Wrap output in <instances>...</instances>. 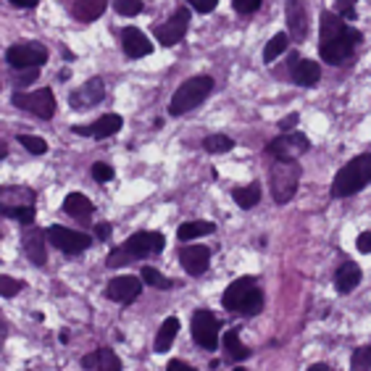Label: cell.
I'll return each instance as SVG.
<instances>
[{
	"mask_svg": "<svg viewBox=\"0 0 371 371\" xmlns=\"http://www.w3.org/2000/svg\"><path fill=\"white\" fill-rule=\"evenodd\" d=\"M361 43V32L348 27L337 14H321V43H319V53L321 59L337 66L342 61H348L353 56L356 45Z\"/></svg>",
	"mask_w": 371,
	"mask_h": 371,
	"instance_id": "cell-1",
	"label": "cell"
},
{
	"mask_svg": "<svg viewBox=\"0 0 371 371\" xmlns=\"http://www.w3.org/2000/svg\"><path fill=\"white\" fill-rule=\"evenodd\" d=\"M164 245L166 237L161 232H137L127 242H121L119 248H114V251L108 253L105 264L111 268H124L129 266V264H134V261L148 258V255H158V253L164 251Z\"/></svg>",
	"mask_w": 371,
	"mask_h": 371,
	"instance_id": "cell-2",
	"label": "cell"
},
{
	"mask_svg": "<svg viewBox=\"0 0 371 371\" xmlns=\"http://www.w3.org/2000/svg\"><path fill=\"white\" fill-rule=\"evenodd\" d=\"M222 306L226 311H237L242 316H255L264 308V293H261V287H255L251 277H240L237 282H232L224 290Z\"/></svg>",
	"mask_w": 371,
	"mask_h": 371,
	"instance_id": "cell-3",
	"label": "cell"
},
{
	"mask_svg": "<svg viewBox=\"0 0 371 371\" xmlns=\"http://www.w3.org/2000/svg\"><path fill=\"white\" fill-rule=\"evenodd\" d=\"M371 179V153H361L348 166H342L332 182V198H350L361 193Z\"/></svg>",
	"mask_w": 371,
	"mask_h": 371,
	"instance_id": "cell-4",
	"label": "cell"
},
{
	"mask_svg": "<svg viewBox=\"0 0 371 371\" xmlns=\"http://www.w3.org/2000/svg\"><path fill=\"white\" fill-rule=\"evenodd\" d=\"M211 89H213V79H211V76L206 74L190 76V79L182 82L179 89L174 92V98H171V103H169V114H171V116H182V114L193 111L195 105H200L208 95H211Z\"/></svg>",
	"mask_w": 371,
	"mask_h": 371,
	"instance_id": "cell-5",
	"label": "cell"
},
{
	"mask_svg": "<svg viewBox=\"0 0 371 371\" xmlns=\"http://www.w3.org/2000/svg\"><path fill=\"white\" fill-rule=\"evenodd\" d=\"M297 182H300V166L295 161H277L268 171V184H271V198L274 203H290L297 193Z\"/></svg>",
	"mask_w": 371,
	"mask_h": 371,
	"instance_id": "cell-6",
	"label": "cell"
},
{
	"mask_svg": "<svg viewBox=\"0 0 371 371\" xmlns=\"http://www.w3.org/2000/svg\"><path fill=\"white\" fill-rule=\"evenodd\" d=\"M32 203H34V193L27 187H3L0 190V213L21 222L24 226L34 222V216H37Z\"/></svg>",
	"mask_w": 371,
	"mask_h": 371,
	"instance_id": "cell-7",
	"label": "cell"
},
{
	"mask_svg": "<svg viewBox=\"0 0 371 371\" xmlns=\"http://www.w3.org/2000/svg\"><path fill=\"white\" fill-rule=\"evenodd\" d=\"M14 105L16 108H21V111H30L34 114L37 119H53V114H56V95H53V89H34V92H14Z\"/></svg>",
	"mask_w": 371,
	"mask_h": 371,
	"instance_id": "cell-8",
	"label": "cell"
},
{
	"mask_svg": "<svg viewBox=\"0 0 371 371\" xmlns=\"http://www.w3.org/2000/svg\"><path fill=\"white\" fill-rule=\"evenodd\" d=\"M311 148V142H308V137L300 132H284L279 137H274L271 142H268V156H274L277 161H297L303 153H308Z\"/></svg>",
	"mask_w": 371,
	"mask_h": 371,
	"instance_id": "cell-9",
	"label": "cell"
},
{
	"mask_svg": "<svg viewBox=\"0 0 371 371\" xmlns=\"http://www.w3.org/2000/svg\"><path fill=\"white\" fill-rule=\"evenodd\" d=\"M45 240H47L53 248L63 251L66 255H76V253L87 251L89 242H92V240H89V235H85V232H76V229H66V226H61V224L47 226Z\"/></svg>",
	"mask_w": 371,
	"mask_h": 371,
	"instance_id": "cell-10",
	"label": "cell"
},
{
	"mask_svg": "<svg viewBox=\"0 0 371 371\" xmlns=\"http://www.w3.org/2000/svg\"><path fill=\"white\" fill-rule=\"evenodd\" d=\"M219 332H222V321L206 308H198L193 313V340L203 348V350H216L219 345Z\"/></svg>",
	"mask_w": 371,
	"mask_h": 371,
	"instance_id": "cell-11",
	"label": "cell"
},
{
	"mask_svg": "<svg viewBox=\"0 0 371 371\" xmlns=\"http://www.w3.org/2000/svg\"><path fill=\"white\" fill-rule=\"evenodd\" d=\"M6 61L14 69H40L47 61V50L40 43H27V45H11L6 50Z\"/></svg>",
	"mask_w": 371,
	"mask_h": 371,
	"instance_id": "cell-12",
	"label": "cell"
},
{
	"mask_svg": "<svg viewBox=\"0 0 371 371\" xmlns=\"http://www.w3.org/2000/svg\"><path fill=\"white\" fill-rule=\"evenodd\" d=\"M187 27H190V11H187V8H179L177 14L171 16L166 24L156 27V40L161 45H166V47H171V45H177L184 40Z\"/></svg>",
	"mask_w": 371,
	"mask_h": 371,
	"instance_id": "cell-13",
	"label": "cell"
},
{
	"mask_svg": "<svg viewBox=\"0 0 371 371\" xmlns=\"http://www.w3.org/2000/svg\"><path fill=\"white\" fill-rule=\"evenodd\" d=\"M142 293V279L140 277H114L111 282L105 284V297L108 300H116V303H132L137 300V295Z\"/></svg>",
	"mask_w": 371,
	"mask_h": 371,
	"instance_id": "cell-14",
	"label": "cell"
},
{
	"mask_svg": "<svg viewBox=\"0 0 371 371\" xmlns=\"http://www.w3.org/2000/svg\"><path fill=\"white\" fill-rule=\"evenodd\" d=\"M179 261H182V268L190 277H200V274H206L208 264H211V248H206V245H187L179 253Z\"/></svg>",
	"mask_w": 371,
	"mask_h": 371,
	"instance_id": "cell-15",
	"label": "cell"
},
{
	"mask_svg": "<svg viewBox=\"0 0 371 371\" xmlns=\"http://www.w3.org/2000/svg\"><path fill=\"white\" fill-rule=\"evenodd\" d=\"M103 98H105L103 79H89V82H85L82 87L74 89V92L69 95V103H72V108L82 111V108H92V105H98Z\"/></svg>",
	"mask_w": 371,
	"mask_h": 371,
	"instance_id": "cell-16",
	"label": "cell"
},
{
	"mask_svg": "<svg viewBox=\"0 0 371 371\" xmlns=\"http://www.w3.org/2000/svg\"><path fill=\"white\" fill-rule=\"evenodd\" d=\"M290 74H293V82L300 85V87H313V85L321 79V66L311 59L293 56V59H290Z\"/></svg>",
	"mask_w": 371,
	"mask_h": 371,
	"instance_id": "cell-17",
	"label": "cell"
},
{
	"mask_svg": "<svg viewBox=\"0 0 371 371\" xmlns=\"http://www.w3.org/2000/svg\"><path fill=\"white\" fill-rule=\"evenodd\" d=\"M45 229H37V226H30V229H24V235H21V245H24V253H27V258H30L34 266H43L45 261H47V251H45Z\"/></svg>",
	"mask_w": 371,
	"mask_h": 371,
	"instance_id": "cell-18",
	"label": "cell"
},
{
	"mask_svg": "<svg viewBox=\"0 0 371 371\" xmlns=\"http://www.w3.org/2000/svg\"><path fill=\"white\" fill-rule=\"evenodd\" d=\"M121 47L129 59H142V56H150L153 53V43L137 27H124L121 30Z\"/></svg>",
	"mask_w": 371,
	"mask_h": 371,
	"instance_id": "cell-19",
	"label": "cell"
},
{
	"mask_svg": "<svg viewBox=\"0 0 371 371\" xmlns=\"http://www.w3.org/2000/svg\"><path fill=\"white\" fill-rule=\"evenodd\" d=\"M121 116L119 114H105L95 124L89 127H74V134H82V137H95V140H108L111 134H116L121 129Z\"/></svg>",
	"mask_w": 371,
	"mask_h": 371,
	"instance_id": "cell-20",
	"label": "cell"
},
{
	"mask_svg": "<svg viewBox=\"0 0 371 371\" xmlns=\"http://www.w3.org/2000/svg\"><path fill=\"white\" fill-rule=\"evenodd\" d=\"M287 24H290V34L297 43H303L308 34V11L303 0H287Z\"/></svg>",
	"mask_w": 371,
	"mask_h": 371,
	"instance_id": "cell-21",
	"label": "cell"
},
{
	"mask_svg": "<svg viewBox=\"0 0 371 371\" xmlns=\"http://www.w3.org/2000/svg\"><path fill=\"white\" fill-rule=\"evenodd\" d=\"M82 366L89 371H121V361L111 348H100L98 353L82 358Z\"/></svg>",
	"mask_w": 371,
	"mask_h": 371,
	"instance_id": "cell-22",
	"label": "cell"
},
{
	"mask_svg": "<svg viewBox=\"0 0 371 371\" xmlns=\"http://www.w3.org/2000/svg\"><path fill=\"white\" fill-rule=\"evenodd\" d=\"M63 211H66L69 216H74L76 222H87L89 216H92V211H95V206L89 203L87 195L72 193V195H66V200H63Z\"/></svg>",
	"mask_w": 371,
	"mask_h": 371,
	"instance_id": "cell-23",
	"label": "cell"
},
{
	"mask_svg": "<svg viewBox=\"0 0 371 371\" xmlns=\"http://www.w3.org/2000/svg\"><path fill=\"white\" fill-rule=\"evenodd\" d=\"M335 284H337V290H340L342 295H345V293H353L358 284H361V268H358L353 261H345V264L337 268V274H335Z\"/></svg>",
	"mask_w": 371,
	"mask_h": 371,
	"instance_id": "cell-24",
	"label": "cell"
},
{
	"mask_svg": "<svg viewBox=\"0 0 371 371\" xmlns=\"http://www.w3.org/2000/svg\"><path fill=\"white\" fill-rule=\"evenodd\" d=\"M105 8H108V0H76L74 16L79 21H95L103 16Z\"/></svg>",
	"mask_w": 371,
	"mask_h": 371,
	"instance_id": "cell-25",
	"label": "cell"
},
{
	"mask_svg": "<svg viewBox=\"0 0 371 371\" xmlns=\"http://www.w3.org/2000/svg\"><path fill=\"white\" fill-rule=\"evenodd\" d=\"M216 232V224L213 222H184L177 229V237L182 242H190V240L206 237V235H213Z\"/></svg>",
	"mask_w": 371,
	"mask_h": 371,
	"instance_id": "cell-26",
	"label": "cell"
},
{
	"mask_svg": "<svg viewBox=\"0 0 371 371\" xmlns=\"http://www.w3.org/2000/svg\"><path fill=\"white\" fill-rule=\"evenodd\" d=\"M179 332V319L177 316H169L164 324H161V329H158V337H156V353H166L169 348H171V342H174V337H177Z\"/></svg>",
	"mask_w": 371,
	"mask_h": 371,
	"instance_id": "cell-27",
	"label": "cell"
},
{
	"mask_svg": "<svg viewBox=\"0 0 371 371\" xmlns=\"http://www.w3.org/2000/svg\"><path fill=\"white\" fill-rule=\"evenodd\" d=\"M222 345H224V350H226V356L235 358V361H245V358H251V348H248V345H242L237 329H229V332L224 335Z\"/></svg>",
	"mask_w": 371,
	"mask_h": 371,
	"instance_id": "cell-28",
	"label": "cell"
},
{
	"mask_svg": "<svg viewBox=\"0 0 371 371\" xmlns=\"http://www.w3.org/2000/svg\"><path fill=\"white\" fill-rule=\"evenodd\" d=\"M287 47H290V37H287L284 32L274 34V37L266 43V47H264V63H274V61L279 59Z\"/></svg>",
	"mask_w": 371,
	"mask_h": 371,
	"instance_id": "cell-29",
	"label": "cell"
},
{
	"mask_svg": "<svg viewBox=\"0 0 371 371\" xmlns=\"http://www.w3.org/2000/svg\"><path fill=\"white\" fill-rule=\"evenodd\" d=\"M232 198H235V203H237L240 208H253L258 206V200H261V187L258 184H248V187H237L235 193H232Z\"/></svg>",
	"mask_w": 371,
	"mask_h": 371,
	"instance_id": "cell-30",
	"label": "cell"
},
{
	"mask_svg": "<svg viewBox=\"0 0 371 371\" xmlns=\"http://www.w3.org/2000/svg\"><path fill=\"white\" fill-rule=\"evenodd\" d=\"M145 284H150V287H156V290H171L174 287V279H169V277H164L158 268H153V266H145L142 268V277H140Z\"/></svg>",
	"mask_w": 371,
	"mask_h": 371,
	"instance_id": "cell-31",
	"label": "cell"
},
{
	"mask_svg": "<svg viewBox=\"0 0 371 371\" xmlns=\"http://www.w3.org/2000/svg\"><path fill=\"white\" fill-rule=\"evenodd\" d=\"M203 148L208 153H229V150L235 148V140L226 137V134H211V137L203 140Z\"/></svg>",
	"mask_w": 371,
	"mask_h": 371,
	"instance_id": "cell-32",
	"label": "cell"
},
{
	"mask_svg": "<svg viewBox=\"0 0 371 371\" xmlns=\"http://www.w3.org/2000/svg\"><path fill=\"white\" fill-rule=\"evenodd\" d=\"M19 142L30 150L32 156H43V153H47V142H45L43 137H37V134H19Z\"/></svg>",
	"mask_w": 371,
	"mask_h": 371,
	"instance_id": "cell-33",
	"label": "cell"
},
{
	"mask_svg": "<svg viewBox=\"0 0 371 371\" xmlns=\"http://www.w3.org/2000/svg\"><path fill=\"white\" fill-rule=\"evenodd\" d=\"M24 290V282L21 279H14V277H6L0 274V297H14Z\"/></svg>",
	"mask_w": 371,
	"mask_h": 371,
	"instance_id": "cell-34",
	"label": "cell"
},
{
	"mask_svg": "<svg viewBox=\"0 0 371 371\" xmlns=\"http://www.w3.org/2000/svg\"><path fill=\"white\" fill-rule=\"evenodd\" d=\"M114 8L121 16H137L142 11V0H114Z\"/></svg>",
	"mask_w": 371,
	"mask_h": 371,
	"instance_id": "cell-35",
	"label": "cell"
},
{
	"mask_svg": "<svg viewBox=\"0 0 371 371\" xmlns=\"http://www.w3.org/2000/svg\"><path fill=\"white\" fill-rule=\"evenodd\" d=\"M369 361H371V348H369V345L356 348V353H353V371H369Z\"/></svg>",
	"mask_w": 371,
	"mask_h": 371,
	"instance_id": "cell-36",
	"label": "cell"
},
{
	"mask_svg": "<svg viewBox=\"0 0 371 371\" xmlns=\"http://www.w3.org/2000/svg\"><path fill=\"white\" fill-rule=\"evenodd\" d=\"M335 6H337L340 19H353L356 16V0H335Z\"/></svg>",
	"mask_w": 371,
	"mask_h": 371,
	"instance_id": "cell-37",
	"label": "cell"
},
{
	"mask_svg": "<svg viewBox=\"0 0 371 371\" xmlns=\"http://www.w3.org/2000/svg\"><path fill=\"white\" fill-rule=\"evenodd\" d=\"M232 6L237 14H253L261 8V0H232Z\"/></svg>",
	"mask_w": 371,
	"mask_h": 371,
	"instance_id": "cell-38",
	"label": "cell"
},
{
	"mask_svg": "<svg viewBox=\"0 0 371 371\" xmlns=\"http://www.w3.org/2000/svg\"><path fill=\"white\" fill-rule=\"evenodd\" d=\"M92 177H95V182H111L114 179V169L108 164H95L92 166Z\"/></svg>",
	"mask_w": 371,
	"mask_h": 371,
	"instance_id": "cell-39",
	"label": "cell"
},
{
	"mask_svg": "<svg viewBox=\"0 0 371 371\" xmlns=\"http://www.w3.org/2000/svg\"><path fill=\"white\" fill-rule=\"evenodd\" d=\"M190 6H193L198 14H211L216 6H219V0H187Z\"/></svg>",
	"mask_w": 371,
	"mask_h": 371,
	"instance_id": "cell-40",
	"label": "cell"
},
{
	"mask_svg": "<svg viewBox=\"0 0 371 371\" xmlns=\"http://www.w3.org/2000/svg\"><path fill=\"white\" fill-rule=\"evenodd\" d=\"M356 245H358V251L363 253V255H369V253H371V232H369V229H366L363 235H358Z\"/></svg>",
	"mask_w": 371,
	"mask_h": 371,
	"instance_id": "cell-41",
	"label": "cell"
},
{
	"mask_svg": "<svg viewBox=\"0 0 371 371\" xmlns=\"http://www.w3.org/2000/svg\"><path fill=\"white\" fill-rule=\"evenodd\" d=\"M166 371H198V369H193L190 363H184V361H179V358H171V361L166 363Z\"/></svg>",
	"mask_w": 371,
	"mask_h": 371,
	"instance_id": "cell-42",
	"label": "cell"
},
{
	"mask_svg": "<svg viewBox=\"0 0 371 371\" xmlns=\"http://www.w3.org/2000/svg\"><path fill=\"white\" fill-rule=\"evenodd\" d=\"M111 232H114V229H111V224H108V222H100L98 226H95V235H98V240H108V237H111Z\"/></svg>",
	"mask_w": 371,
	"mask_h": 371,
	"instance_id": "cell-43",
	"label": "cell"
},
{
	"mask_svg": "<svg viewBox=\"0 0 371 371\" xmlns=\"http://www.w3.org/2000/svg\"><path fill=\"white\" fill-rule=\"evenodd\" d=\"M32 79H37V69H21L19 82H32Z\"/></svg>",
	"mask_w": 371,
	"mask_h": 371,
	"instance_id": "cell-44",
	"label": "cell"
},
{
	"mask_svg": "<svg viewBox=\"0 0 371 371\" xmlns=\"http://www.w3.org/2000/svg\"><path fill=\"white\" fill-rule=\"evenodd\" d=\"M295 121H297V114H290V116H287V119H282V121H279V127H282V129H287V132H290V129H293V127H295Z\"/></svg>",
	"mask_w": 371,
	"mask_h": 371,
	"instance_id": "cell-45",
	"label": "cell"
},
{
	"mask_svg": "<svg viewBox=\"0 0 371 371\" xmlns=\"http://www.w3.org/2000/svg\"><path fill=\"white\" fill-rule=\"evenodd\" d=\"M14 6H19V8H34L40 0H11Z\"/></svg>",
	"mask_w": 371,
	"mask_h": 371,
	"instance_id": "cell-46",
	"label": "cell"
},
{
	"mask_svg": "<svg viewBox=\"0 0 371 371\" xmlns=\"http://www.w3.org/2000/svg\"><path fill=\"white\" fill-rule=\"evenodd\" d=\"M8 337V324H6V319L0 316V342Z\"/></svg>",
	"mask_w": 371,
	"mask_h": 371,
	"instance_id": "cell-47",
	"label": "cell"
},
{
	"mask_svg": "<svg viewBox=\"0 0 371 371\" xmlns=\"http://www.w3.org/2000/svg\"><path fill=\"white\" fill-rule=\"evenodd\" d=\"M306 371H329L327 363H313V366H308Z\"/></svg>",
	"mask_w": 371,
	"mask_h": 371,
	"instance_id": "cell-48",
	"label": "cell"
},
{
	"mask_svg": "<svg viewBox=\"0 0 371 371\" xmlns=\"http://www.w3.org/2000/svg\"><path fill=\"white\" fill-rule=\"evenodd\" d=\"M59 340H61V342H69V340H72V335H69V329H61Z\"/></svg>",
	"mask_w": 371,
	"mask_h": 371,
	"instance_id": "cell-49",
	"label": "cell"
},
{
	"mask_svg": "<svg viewBox=\"0 0 371 371\" xmlns=\"http://www.w3.org/2000/svg\"><path fill=\"white\" fill-rule=\"evenodd\" d=\"M8 156V148H6V142H0V161Z\"/></svg>",
	"mask_w": 371,
	"mask_h": 371,
	"instance_id": "cell-50",
	"label": "cell"
},
{
	"mask_svg": "<svg viewBox=\"0 0 371 371\" xmlns=\"http://www.w3.org/2000/svg\"><path fill=\"white\" fill-rule=\"evenodd\" d=\"M235 371H245V369H235Z\"/></svg>",
	"mask_w": 371,
	"mask_h": 371,
	"instance_id": "cell-51",
	"label": "cell"
}]
</instances>
